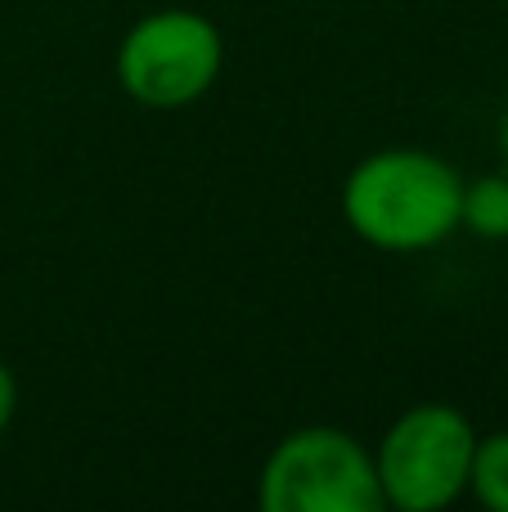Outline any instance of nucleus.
I'll return each instance as SVG.
<instances>
[{
  "mask_svg": "<svg viewBox=\"0 0 508 512\" xmlns=\"http://www.w3.org/2000/svg\"><path fill=\"white\" fill-rule=\"evenodd\" d=\"M225 36L198 9H153L117 45V81L144 108H189L216 86Z\"/></svg>",
  "mask_w": 508,
  "mask_h": 512,
  "instance_id": "obj_4",
  "label": "nucleus"
},
{
  "mask_svg": "<svg viewBox=\"0 0 508 512\" xmlns=\"http://www.w3.org/2000/svg\"><path fill=\"white\" fill-rule=\"evenodd\" d=\"M257 504L266 512H383L374 450L351 432L311 423L288 432L266 454L257 477Z\"/></svg>",
  "mask_w": 508,
  "mask_h": 512,
  "instance_id": "obj_2",
  "label": "nucleus"
},
{
  "mask_svg": "<svg viewBox=\"0 0 508 512\" xmlns=\"http://www.w3.org/2000/svg\"><path fill=\"white\" fill-rule=\"evenodd\" d=\"M459 230H473L477 239H491V243L508 239V171H491V176L464 180Z\"/></svg>",
  "mask_w": 508,
  "mask_h": 512,
  "instance_id": "obj_5",
  "label": "nucleus"
},
{
  "mask_svg": "<svg viewBox=\"0 0 508 512\" xmlns=\"http://www.w3.org/2000/svg\"><path fill=\"white\" fill-rule=\"evenodd\" d=\"M500 153H504V171H508V113H504V122H500Z\"/></svg>",
  "mask_w": 508,
  "mask_h": 512,
  "instance_id": "obj_8",
  "label": "nucleus"
},
{
  "mask_svg": "<svg viewBox=\"0 0 508 512\" xmlns=\"http://www.w3.org/2000/svg\"><path fill=\"white\" fill-rule=\"evenodd\" d=\"M468 490L482 508L508 512V432L477 436L473 472H468Z\"/></svg>",
  "mask_w": 508,
  "mask_h": 512,
  "instance_id": "obj_6",
  "label": "nucleus"
},
{
  "mask_svg": "<svg viewBox=\"0 0 508 512\" xmlns=\"http://www.w3.org/2000/svg\"><path fill=\"white\" fill-rule=\"evenodd\" d=\"M477 427L459 405L423 400L405 409L374 450L383 504L401 512H441L468 495Z\"/></svg>",
  "mask_w": 508,
  "mask_h": 512,
  "instance_id": "obj_3",
  "label": "nucleus"
},
{
  "mask_svg": "<svg viewBox=\"0 0 508 512\" xmlns=\"http://www.w3.org/2000/svg\"><path fill=\"white\" fill-rule=\"evenodd\" d=\"M464 176L432 149H378L342 185V221L378 252H428L459 230Z\"/></svg>",
  "mask_w": 508,
  "mask_h": 512,
  "instance_id": "obj_1",
  "label": "nucleus"
},
{
  "mask_svg": "<svg viewBox=\"0 0 508 512\" xmlns=\"http://www.w3.org/2000/svg\"><path fill=\"white\" fill-rule=\"evenodd\" d=\"M14 409H18V382H14V373H9V364L0 360V436L14 423Z\"/></svg>",
  "mask_w": 508,
  "mask_h": 512,
  "instance_id": "obj_7",
  "label": "nucleus"
}]
</instances>
